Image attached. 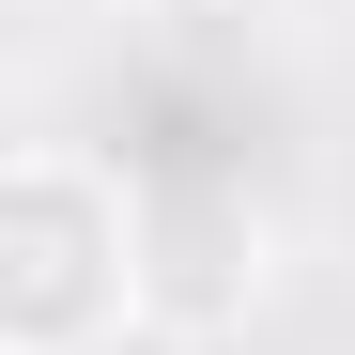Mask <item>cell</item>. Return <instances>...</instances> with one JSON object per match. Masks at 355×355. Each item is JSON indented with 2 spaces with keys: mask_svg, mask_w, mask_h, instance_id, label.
Returning a JSON list of instances; mask_svg holds the SVG:
<instances>
[{
  "mask_svg": "<svg viewBox=\"0 0 355 355\" xmlns=\"http://www.w3.org/2000/svg\"><path fill=\"white\" fill-rule=\"evenodd\" d=\"M62 16H155V0H62Z\"/></svg>",
  "mask_w": 355,
  "mask_h": 355,
  "instance_id": "3957f363",
  "label": "cell"
},
{
  "mask_svg": "<svg viewBox=\"0 0 355 355\" xmlns=\"http://www.w3.org/2000/svg\"><path fill=\"white\" fill-rule=\"evenodd\" d=\"M248 293H263V216L248 201L232 186H139V324L216 340Z\"/></svg>",
  "mask_w": 355,
  "mask_h": 355,
  "instance_id": "7a4b0ae2",
  "label": "cell"
},
{
  "mask_svg": "<svg viewBox=\"0 0 355 355\" xmlns=\"http://www.w3.org/2000/svg\"><path fill=\"white\" fill-rule=\"evenodd\" d=\"M139 324V186L78 139L0 170V355H108Z\"/></svg>",
  "mask_w": 355,
  "mask_h": 355,
  "instance_id": "6da1fadb",
  "label": "cell"
}]
</instances>
